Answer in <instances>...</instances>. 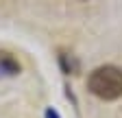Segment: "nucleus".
I'll return each instance as SVG.
<instances>
[{"instance_id": "1", "label": "nucleus", "mask_w": 122, "mask_h": 118, "mask_svg": "<svg viewBox=\"0 0 122 118\" xmlns=\"http://www.w3.org/2000/svg\"><path fill=\"white\" fill-rule=\"evenodd\" d=\"M87 90L100 101H116L122 96V68L118 66H98L87 77Z\"/></svg>"}, {"instance_id": "2", "label": "nucleus", "mask_w": 122, "mask_h": 118, "mask_svg": "<svg viewBox=\"0 0 122 118\" xmlns=\"http://www.w3.org/2000/svg\"><path fill=\"white\" fill-rule=\"evenodd\" d=\"M20 64H18V59L11 57L9 53H0V72L7 77H15V75H20Z\"/></svg>"}, {"instance_id": "3", "label": "nucleus", "mask_w": 122, "mask_h": 118, "mask_svg": "<svg viewBox=\"0 0 122 118\" xmlns=\"http://www.w3.org/2000/svg\"><path fill=\"white\" fill-rule=\"evenodd\" d=\"M59 66H61V70H63L66 75H76L79 68H81L79 59L72 53H66V50H59Z\"/></svg>"}, {"instance_id": "4", "label": "nucleus", "mask_w": 122, "mask_h": 118, "mask_svg": "<svg viewBox=\"0 0 122 118\" xmlns=\"http://www.w3.org/2000/svg\"><path fill=\"white\" fill-rule=\"evenodd\" d=\"M44 118H61V116H59V112H57V109H52V107H48V109H46V112H44Z\"/></svg>"}, {"instance_id": "5", "label": "nucleus", "mask_w": 122, "mask_h": 118, "mask_svg": "<svg viewBox=\"0 0 122 118\" xmlns=\"http://www.w3.org/2000/svg\"><path fill=\"white\" fill-rule=\"evenodd\" d=\"M81 2H87V0H81Z\"/></svg>"}]
</instances>
